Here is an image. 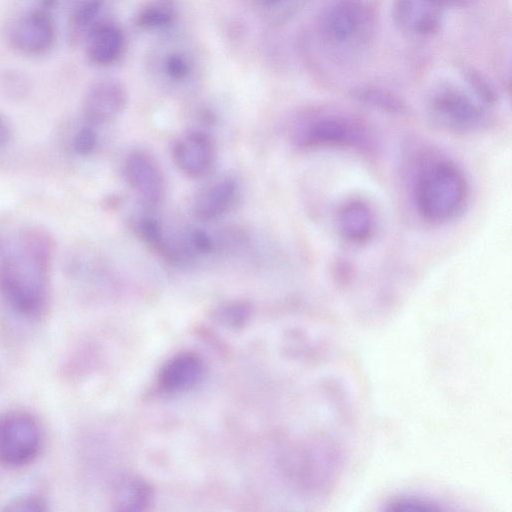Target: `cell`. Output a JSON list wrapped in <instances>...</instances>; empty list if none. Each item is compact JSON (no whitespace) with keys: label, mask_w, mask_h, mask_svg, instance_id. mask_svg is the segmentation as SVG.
<instances>
[{"label":"cell","mask_w":512,"mask_h":512,"mask_svg":"<svg viewBox=\"0 0 512 512\" xmlns=\"http://www.w3.org/2000/svg\"><path fill=\"white\" fill-rule=\"evenodd\" d=\"M473 0H441L444 6L463 7L471 3Z\"/></svg>","instance_id":"cell-26"},{"label":"cell","mask_w":512,"mask_h":512,"mask_svg":"<svg viewBox=\"0 0 512 512\" xmlns=\"http://www.w3.org/2000/svg\"><path fill=\"white\" fill-rule=\"evenodd\" d=\"M293 140L301 147L354 146L364 132L353 121L339 116H321L301 122L293 129Z\"/></svg>","instance_id":"cell-7"},{"label":"cell","mask_w":512,"mask_h":512,"mask_svg":"<svg viewBox=\"0 0 512 512\" xmlns=\"http://www.w3.org/2000/svg\"><path fill=\"white\" fill-rule=\"evenodd\" d=\"M180 14L177 0H146L137 10L136 27L147 33L169 32Z\"/></svg>","instance_id":"cell-18"},{"label":"cell","mask_w":512,"mask_h":512,"mask_svg":"<svg viewBox=\"0 0 512 512\" xmlns=\"http://www.w3.org/2000/svg\"><path fill=\"white\" fill-rule=\"evenodd\" d=\"M190 245L197 251L206 253L213 249L210 237L201 230H194L189 235Z\"/></svg>","instance_id":"cell-24"},{"label":"cell","mask_w":512,"mask_h":512,"mask_svg":"<svg viewBox=\"0 0 512 512\" xmlns=\"http://www.w3.org/2000/svg\"><path fill=\"white\" fill-rule=\"evenodd\" d=\"M443 7L441 0H393V16L402 31L427 36L439 29Z\"/></svg>","instance_id":"cell-13"},{"label":"cell","mask_w":512,"mask_h":512,"mask_svg":"<svg viewBox=\"0 0 512 512\" xmlns=\"http://www.w3.org/2000/svg\"><path fill=\"white\" fill-rule=\"evenodd\" d=\"M31 83L26 74L18 70H8L0 77V89L10 99H22L30 91Z\"/></svg>","instance_id":"cell-21"},{"label":"cell","mask_w":512,"mask_h":512,"mask_svg":"<svg viewBox=\"0 0 512 512\" xmlns=\"http://www.w3.org/2000/svg\"><path fill=\"white\" fill-rule=\"evenodd\" d=\"M431 108L434 115L453 129H470L480 124L482 108L462 89L443 85L432 95Z\"/></svg>","instance_id":"cell-8"},{"label":"cell","mask_w":512,"mask_h":512,"mask_svg":"<svg viewBox=\"0 0 512 512\" xmlns=\"http://www.w3.org/2000/svg\"><path fill=\"white\" fill-rule=\"evenodd\" d=\"M128 185L147 207L158 205L165 190L164 176L156 160L146 152L134 151L124 161Z\"/></svg>","instance_id":"cell-10"},{"label":"cell","mask_w":512,"mask_h":512,"mask_svg":"<svg viewBox=\"0 0 512 512\" xmlns=\"http://www.w3.org/2000/svg\"><path fill=\"white\" fill-rule=\"evenodd\" d=\"M98 142V136L92 125L81 127L73 138V148L75 152L81 156L91 154Z\"/></svg>","instance_id":"cell-22"},{"label":"cell","mask_w":512,"mask_h":512,"mask_svg":"<svg viewBox=\"0 0 512 512\" xmlns=\"http://www.w3.org/2000/svg\"><path fill=\"white\" fill-rule=\"evenodd\" d=\"M236 184L231 178H222L205 187L194 201L193 211L201 220H212L222 215L232 204Z\"/></svg>","instance_id":"cell-17"},{"label":"cell","mask_w":512,"mask_h":512,"mask_svg":"<svg viewBox=\"0 0 512 512\" xmlns=\"http://www.w3.org/2000/svg\"><path fill=\"white\" fill-rule=\"evenodd\" d=\"M307 0H252V6L262 21L270 25L284 24L304 7Z\"/></svg>","instance_id":"cell-20"},{"label":"cell","mask_w":512,"mask_h":512,"mask_svg":"<svg viewBox=\"0 0 512 512\" xmlns=\"http://www.w3.org/2000/svg\"><path fill=\"white\" fill-rule=\"evenodd\" d=\"M108 0H69L67 35L73 44H82L90 31L107 17Z\"/></svg>","instance_id":"cell-15"},{"label":"cell","mask_w":512,"mask_h":512,"mask_svg":"<svg viewBox=\"0 0 512 512\" xmlns=\"http://www.w3.org/2000/svg\"><path fill=\"white\" fill-rule=\"evenodd\" d=\"M127 100V90L122 82L112 78L98 80L84 96L83 117L92 126L108 124L124 111Z\"/></svg>","instance_id":"cell-9"},{"label":"cell","mask_w":512,"mask_h":512,"mask_svg":"<svg viewBox=\"0 0 512 512\" xmlns=\"http://www.w3.org/2000/svg\"><path fill=\"white\" fill-rule=\"evenodd\" d=\"M113 498L118 510H142L150 502L151 490L144 480L135 476H124L117 481Z\"/></svg>","instance_id":"cell-19"},{"label":"cell","mask_w":512,"mask_h":512,"mask_svg":"<svg viewBox=\"0 0 512 512\" xmlns=\"http://www.w3.org/2000/svg\"><path fill=\"white\" fill-rule=\"evenodd\" d=\"M46 503L42 498L36 496H25L15 499L9 503L5 510L9 511H44L46 510Z\"/></svg>","instance_id":"cell-23"},{"label":"cell","mask_w":512,"mask_h":512,"mask_svg":"<svg viewBox=\"0 0 512 512\" xmlns=\"http://www.w3.org/2000/svg\"><path fill=\"white\" fill-rule=\"evenodd\" d=\"M340 234L349 242L363 243L375 229V214L370 205L361 199L345 202L338 213Z\"/></svg>","instance_id":"cell-16"},{"label":"cell","mask_w":512,"mask_h":512,"mask_svg":"<svg viewBox=\"0 0 512 512\" xmlns=\"http://www.w3.org/2000/svg\"><path fill=\"white\" fill-rule=\"evenodd\" d=\"M204 364L195 353L183 352L168 360L159 373V384L167 392L192 388L203 375Z\"/></svg>","instance_id":"cell-14"},{"label":"cell","mask_w":512,"mask_h":512,"mask_svg":"<svg viewBox=\"0 0 512 512\" xmlns=\"http://www.w3.org/2000/svg\"><path fill=\"white\" fill-rule=\"evenodd\" d=\"M145 68L159 84L181 89L191 86L200 78L204 63L193 41L167 34L149 49Z\"/></svg>","instance_id":"cell-3"},{"label":"cell","mask_w":512,"mask_h":512,"mask_svg":"<svg viewBox=\"0 0 512 512\" xmlns=\"http://www.w3.org/2000/svg\"><path fill=\"white\" fill-rule=\"evenodd\" d=\"M374 27V11L367 0H330L319 18L321 38L335 49L364 46L372 38Z\"/></svg>","instance_id":"cell-4"},{"label":"cell","mask_w":512,"mask_h":512,"mask_svg":"<svg viewBox=\"0 0 512 512\" xmlns=\"http://www.w3.org/2000/svg\"><path fill=\"white\" fill-rule=\"evenodd\" d=\"M42 433L37 420L24 411L0 417V462L10 467L30 463L39 453Z\"/></svg>","instance_id":"cell-6"},{"label":"cell","mask_w":512,"mask_h":512,"mask_svg":"<svg viewBox=\"0 0 512 512\" xmlns=\"http://www.w3.org/2000/svg\"><path fill=\"white\" fill-rule=\"evenodd\" d=\"M0 258V294L18 314L37 317L48 300L53 245L39 228L21 230Z\"/></svg>","instance_id":"cell-1"},{"label":"cell","mask_w":512,"mask_h":512,"mask_svg":"<svg viewBox=\"0 0 512 512\" xmlns=\"http://www.w3.org/2000/svg\"><path fill=\"white\" fill-rule=\"evenodd\" d=\"M172 154L180 171L191 178H200L211 170L215 148L207 133L194 130L182 134L175 141Z\"/></svg>","instance_id":"cell-12"},{"label":"cell","mask_w":512,"mask_h":512,"mask_svg":"<svg viewBox=\"0 0 512 512\" xmlns=\"http://www.w3.org/2000/svg\"><path fill=\"white\" fill-rule=\"evenodd\" d=\"M467 183L461 170L448 161H435L420 171L414 201L420 216L433 223L453 218L464 205Z\"/></svg>","instance_id":"cell-2"},{"label":"cell","mask_w":512,"mask_h":512,"mask_svg":"<svg viewBox=\"0 0 512 512\" xmlns=\"http://www.w3.org/2000/svg\"><path fill=\"white\" fill-rule=\"evenodd\" d=\"M55 15L30 3L9 22L6 38L18 54L40 57L48 54L57 41Z\"/></svg>","instance_id":"cell-5"},{"label":"cell","mask_w":512,"mask_h":512,"mask_svg":"<svg viewBox=\"0 0 512 512\" xmlns=\"http://www.w3.org/2000/svg\"><path fill=\"white\" fill-rule=\"evenodd\" d=\"M13 136L12 126L8 118L0 112V149L5 148Z\"/></svg>","instance_id":"cell-25"},{"label":"cell","mask_w":512,"mask_h":512,"mask_svg":"<svg viewBox=\"0 0 512 512\" xmlns=\"http://www.w3.org/2000/svg\"><path fill=\"white\" fill-rule=\"evenodd\" d=\"M82 44L89 63L95 67L107 68L123 58L127 37L120 24L106 18L90 31Z\"/></svg>","instance_id":"cell-11"}]
</instances>
